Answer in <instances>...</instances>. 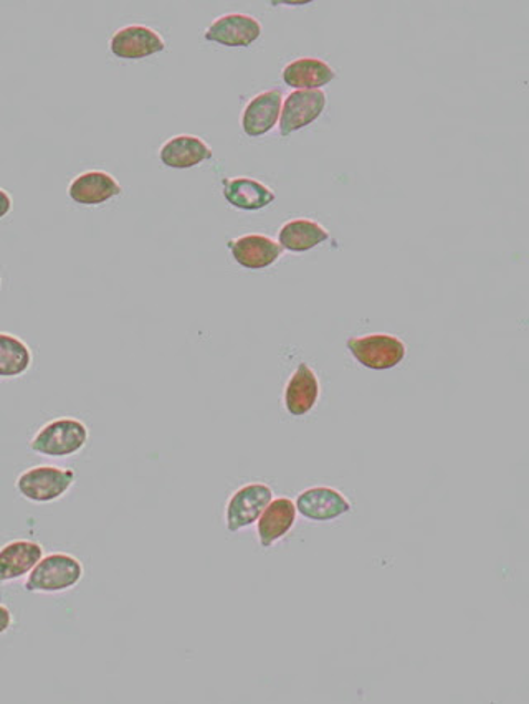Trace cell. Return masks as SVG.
Here are the masks:
<instances>
[{
	"mask_svg": "<svg viewBox=\"0 0 529 704\" xmlns=\"http://www.w3.org/2000/svg\"><path fill=\"white\" fill-rule=\"evenodd\" d=\"M89 427L79 418L60 417L43 425L30 442V451L50 458L79 454L89 444Z\"/></svg>",
	"mask_w": 529,
	"mask_h": 704,
	"instance_id": "cell-1",
	"label": "cell"
},
{
	"mask_svg": "<svg viewBox=\"0 0 529 704\" xmlns=\"http://www.w3.org/2000/svg\"><path fill=\"white\" fill-rule=\"evenodd\" d=\"M85 574L82 562L75 556L53 552L40 559L25 581L27 592L60 593L80 584Z\"/></svg>",
	"mask_w": 529,
	"mask_h": 704,
	"instance_id": "cell-2",
	"label": "cell"
},
{
	"mask_svg": "<svg viewBox=\"0 0 529 704\" xmlns=\"http://www.w3.org/2000/svg\"><path fill=\"white\" fill-rule=\"evenodd\" d=\"M76 473L70 468L33 467L25 469L22 475L17 478V491L27 499V501L52 503L65 496L75 483Z\"/></svg>",
	"mask_w": 529,
	"mask_h": 704,
	"instance_id": "cell-3",
	"label": "cell"
},
{
	"mask_svg": "<svg viewBox=\"0 0 529 704\" xmlns=\"http://www.w3.org/2000/svg\"><path fill=\"white\" fill-rule=\"evenodd\" d=\"M348 350L361 365L374 371L396 367L405 358V344L393 334H367L351 338Z\"/></svg>",
	"mask_w": 529,
	"mask_h": 704,
	"instance_id": "cell-4",
	"label": "cell"
},
{
	"mask_svg": "<svg viewBox=\"0 0 529 704\" xmlns=\"http://www.w3.org/2000/svg\"><path fill=\"white\" fill-rule=\"evenodd\" d=\"M271 499L273 491L264 483H249L237 489L227 503V529L230 532H239L256 525Z\"/></svg>",
	"mask_w": 529,
	"mask_h": 704,
	"instance_id": "cell-5",
	"label": "cell"
},
{
	"mask_svg": "<svg viewBox=\"0 0 529 704\" xmlns=\"http://www.w3.org/2000/svg\"><path fill=\"white\" fill-rule=\"evenodd\" d=\"M326 93L323 90H297L283 100L280 113V134L290 136L303 130L323 115Z\"/></svg>",
	"mask_w": 529,
	"mask_h": 704,
	"instance_id": "cell-6",
	"label": "cell"
},
{
	"mask_svg": "<svg viewBox=\"0 0 529 704\" xmlns=\"http://www.w3.org/2000/svg\"><path fill=\"white\" fill-rule=\"evenodd\" d=\"M262 35V23L247 13H227L210 23L206 30V40L220 43L230 49H246Z\"/></svg>",
	"mask_w": 529,
	"mask_h": 704,
	"instance_id": "cell-7",
	"label": "cell"
},
{
	"mask_svg": "<svg viewBox=\"0 0 529 704\" xmlns=\"http://www.w3.org/2000/svg\"><path fill=\"white\" fill-rule=\"evenodd\" d=\"M113 55L123 60H141L166 50L163 35L146 25H128L116 30L110 40Z\"/></svg>",
	"mask_w": 529,
	"mask_h": 704,
	"instance_id": "cell-8",
	"label": "cell"
},
{
	"mask_svg": "<svg viewBox=\"0 0 529 704\" xmlns=\"http://www.w3.org/2000/svg\"><path fill=\"white\" fill-rule=\"evenodd\" d=\"M123 187L105 170H86L70 183L69 197L80 206H102L122 196Z\"/></svg>",
	"mask_w": 529,
	"mask_h": 704,
	"instance_id": "cell-9",
	"label": "cell"
},
{
	"mask_svg": "<svg viewBox=\"0 0 529 704\" xmlns=\"http://www.w3.org/2000/svg\"><path fill=\"white\" fill-rule=\"evenodd\" d=\"M234 260L247 270H263L280 260L283 248L267 235L249 234L229 241Z\"/></svg>",
	"mask_w": 529,
	"mask_h": 704,
	"instance_id": "cell-10",
	"label": "cell"
},
{
	"mask_svg": "<svg viewBox=\"0 0 529 704\" xmlns=\"http://www.w3.org/2000/svg\"><path fill=\"white\" fill-rule=\"evenodd\" d=\"M297 511L311 521H331L351 511L346 496L333 488H310L297 498Z\"/></svg>",
	"mask_w": 529,
	"mask_h": 704,
	"instance_id": "cell-11",
	"label": "cell"
},
{
	"mask_svg": "<svg viewBox=\"0 0 529 704\" xmlns=\"http://www.w3.org/2000/svg\"><path fill=\"white\" fill-rule=\"evenodd\" d=\"M212 156L209 144L193 134L170 137L159 151L160 163L170 169H190L212 159Z\"/></svg>",
	"mask_w": 529,
	"mask_h": 704,
	"instance_id": "cell-12",
	"label": "cell"
},
{
	"mask_svg": "<svg viewBox=\"0 0 529 704\" xmlns=\"http://www.w3.org/2000/svg\"><path fill=\"white\" fill-rule=\"evenodd\" d=\"M283 95L280 90H268L250 100L242 113L243 133L260 137L270 133L280 120Z\"/></svg>",
	"mask_w": 529,
	"mask_h": 704,
	"instance_id": "cell-13",
	"label": "cell"
},
{
	"mask_svg": "<svg viewBox=\"0 0 529 704\" xmlns=\"http://www.w3.org/2000/svg\"><path fill=\"white\" fill-rule=\"evenodd\" d=\"M43 558V548L35 541L9 542L0 548V584L19 581L30 574Z\"/></svg>",
	"mask_w": 529,
	"mask_h": 704,
	"instance_id": "cell-14",
	"label": "cell"
},
{
	"mask_svg": "<svg viewBox=\"0 0 529 704\" xmlns=\"http://www.w3.org/2000/svg\"><path fill=\"white\" fill-rule=\"evenodd\" d=\"M320 397V381L310 365L301 362L284 389V407L288 414L303 417L317 405Z\"/></svg>",
	"mask_w": 529,
	"mask_h": 704,
	"instance_id": "cell-15",
	"label": "cell"
},
{
	"mask_svg": "<svg viewBox=\"0 0 529 704\" xmlns=\"http://www.w3.org/2000/svg\"><path fill=\"white\" fill-rule=\"evenodd\" d=\"M224 199L237 210L256 213L274 203L277 196L270 187L252 177H232L224 179Z\"/></svg>",
	"mask_w": 529,
	"mask_h": 704,
	"instance_id": "cell-16",
	"label": "cell"
},
{
	"mask_svg": "<svg viewBox=\"0 0 529 704\" xmlns=\"http://www.w3.org/2000/svg\"><path fill=\"white\" fill-rule=\"evenodd\" d=\"M297 506L290 498H277L268 503L257 525L262 548H271L291 531L297 522Z\"/></svg>",
	"mask_w": 529,
	"mask_h": 704,
	"instance_id": "cell-17",
	"label": "cell"
},
{
	"mask_svg": "<svg viewBox=\"0 0 529 704\" xmlns=\"http://www.w3.org/2000/svg\"><path fill=\"white\" fill-rule=\"evenodd\" d=\"M281 79L290 89L320 90L336 79V72L324 60L303 56L288 63Z\"/></svg>",
	"mask_w": 529,
	"mask_h": 704,
	"instance_id": "cell-18",
	"label": "cell"
},
{
	"mask_svg": "<svg viewBox=\"0 0 529 704\" xmlns=\"http://www.w3.org/2000/svg\"><path fill=\"white\" fill-rule=\"evenodd\" d=\"M330 238V232L321 224L310 219H294L284 224L278 232V244L293 253L313 250Z\"/></svg>",
	"mask_w": 529,
	"mask_h": 704,
	"instance_id": "cell-19",
	"label": "cell"
},
{
	"mask_svg": "<svg viewBox=\"0 0 529 704\" xmlns=\"http://www.w3.org/2000/svg\"><path fill=\"white\" fill-rule=\"evenodd\" d=\"M32 365V351L20 338L0 333V379L20 377Z\"/></svg>",
	"mask_w": 529,
	"mask_h": 704,
	"instance_id": "cell-20",
	"label": "cell"
},
{
	"mask_svg": "<svg viewBox=\"0 0 529 704\" xmlns=\"http://www.w3.org/2000/svg\"><path fill=\"white\" fill-rule=\"evenodd\" d=\"M12 206L13 203L10 194L7 193V190L0 189V219H3V217L12 213Z\"/></svg>",
	"mask_w": 529,
	"mask_h": 704,
	"instance_id": "cell-21",
	"label": "cell"
},
{
	"mask_svg": "<svg viewBox=\"0 0 529 704\" xmlns=\"http://www.w3.org/2000/svg\"><path fill=\"white\" fill-rule=\"evenodd\" d=\"M12 625V613L6 605H0V636Z\"/></svg>",
	"mask_w": 529,
	"mask_h": 704,
	"instance_id": "cell-22",
	"label": "cell"
}]
</instances>
